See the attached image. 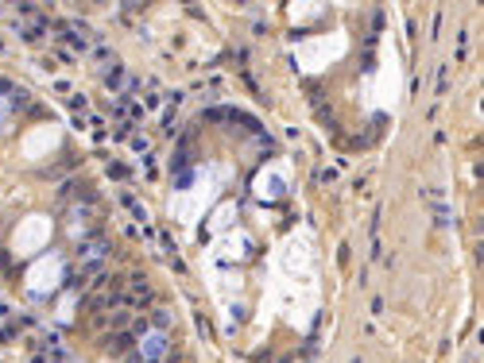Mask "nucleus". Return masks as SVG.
Instances as JSON below:
<instances>
[{
	"instance_id": "f257e3e1",
	"label": "nucleus",
	"mask_w": 484,
	"mask_h": 363,
	"mask_svg": "<svg viewBox=\"0 0 484 363\" xmlns=\"http://www.w3.org/2000/svg\"><path fill=\"white\" fill-rule=\"evenodd\" d=\"M128 340H132V333H124V336H113V340H109L105 348H109V352H124V348H128Z\"/></svg>"
},
{
	"instance_id": "f03ea898",
	"label": "nucleus",
	"mask_w": 484,
	"mask_h": 363,
	"mask_svg": "<svg viewBox=\"0 0 484 363\" xmlns=\"http://www.w3.org/2000/svg\"><path fill=\"white\" fill-rule=\"evenodd\" d=\"M109 178H117V182H124V178H128V166H120V162H113V166H109Z\"/></svg>"
},
{
	"instance_id": "7ed1b4c3",
	"label": "nucleus",
	"mask_w": 484,
	"mask_h": 363,
	"mask_svg": "<svg viewBox=\"0 0 484 363\" xmlns=\"http://www.w3.org/2000/svg\"><path fill=\"white\" fill-rule=\"evenodd\" d=\"M155 325H159V329H171V313H167V309H155Z\"/></svg>"
},
{
	"instance_id": "20e7f679",
	"label": "nucleus",
	"mask_w": 484,
	"mask_h": 363,
	"mask_svg": "<svg viewBox=\"0 0 484 363\" xmlns=\"http://www.w3.org/2000/svg\"><path fill=\"white\" fill-rule=\"evenodd\" d=\"M120 77H124V70H120V66H113V70H109V89H117Z\"/></svg>"
},
{
	"instance_id": "39448f33",
	"label": "nucleus",
	"mask_w": 484,
	"mask_h": 363,
	"mask_svg": "<svg viewBox=\"0 0 484 363\" xmlns=\"http://www.w3.org/2000/svg\"><path fill=\"white\" fill-rule=\"evenodd\" d=\"M62 35H66V43H70L74 50H82V46H86V43H82V35H74V31H62Z\"/></svg>"
},
{
	"instance_id": "423d86ee",
	"label": "nucleus",
	"mask_w": 484,
	"mask_h": 363,
	"mask_svg": "<svg viewBox=\"0 0 484 363\" xmlns=\"http://www.w3.org/2000/svg\"><path fill=\"white\" fill-rule=\"evenodd\" d=\"M333 178H337V170H329V166H325V170H318V182H333Z\"/></svg>"
},
{
	"instance_id": "0eeeda50",
	"label": "nucleus",
	"mask_w": 484,
	"mask_h": 363,
	"mask_svg": "<svg viewBox=\"0 0 484 363\" xmlns=\"http://www.w3.org/2000/svg\"><path fill=\"white\" fill-rule=\"evenodd\" d=\"M260 363H267V356H260Z\"/></svg>"
}]
</instances>
